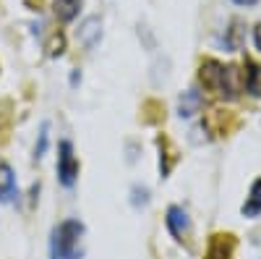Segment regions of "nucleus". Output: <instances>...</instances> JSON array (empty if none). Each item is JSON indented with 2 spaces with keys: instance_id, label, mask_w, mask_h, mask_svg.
<instances>
[{
  "instance_id": "obj_1",
  "label": "nucleus",
  "mask_w": 261,
  "mask_h": 259,
  "mask_svg": "<svg viewBox=\"0 0 261 259\" xmlns=\"http://www.w3.org/2000/svg\"><path fill=\"white\" fill-rule=\"evenodd\" d=\"M199 81L206 92L227 102L238 100V95H241V71L235 66H225L217 58H204L199 63Z\"/></svg>"
},
{
  "instance_id": "obj_2",
  "label": "nucleus",
  "mask_w": 261,
  "mask_h": 259,
  "mask_svg": "<svg viewBox=\"0 0 261 259\" xmlns=\"http://www.w3.org/2000/svg\"><path fill=\"white\" fill-rule=\"evenodd\" d=\"M81 241H84V223L76 220V218L63 220L53 230L50 259H79L81 256Z\"/></svg>"
},
{
  "instance_id": "obj_3",
  "label": "nucleus",
  "mask_w": 261,
  "mask_h": 259,
  "mask_svg": "<svg viewBox=\"0 0 261 259\" xmlns=\"http://www.w3.org/2000/svg\"><path fill=\"white\" fill-rule=\"evenodd\" d=\"M58 181L63 189H73L79 181V157L73 152V142L68 139L58 144Z\"/></svg>"
},
{
  "instance_id": "obj_4",
  "label": "nucleus",
  "mask_w": 261,
  "mask_h": 259,
  "mask_svg": "<svg viewBox=\"0 0 261 259\" xmlns=\"http://www.w3.org/2000/svg\"><path fill=\"white\" fill-rule=\"evenodd\" d=\"M165 225L170 230V236L175 239L178 244H186L191 246V218H188V212L180 207V204H170L167 207V215H165Z\"/></svg>"
},
{
  "instance_id": "obj_5",
  "label": "nucleus",
  "mask_w": 261,
  "mask_h": 259,
  "mask_svg": "<svg viewBox=\"0 0 261 259\" xmlns=\"http://www.w3.org/2000/svg\"><path fill=\"white\" fill-rule=\"evenodd\" d=\"M235 236L232 233H212L204 259H232L235 256Z\"/></svg>"
},
{
  "instance_id": "obj_6",
  "label": "nucleus",
  "mask_w": 261,
  "mask_h": 259,
  "mask_svg": "<svg viewBox=\"0 0 261 259\" xmlns=\"http://www.w3.org/2000/svg\"><path fill=\"white\" fill-rule=\"evenodd\" d=\"M241 86H243V92L251 95L253 100H261V63H256L253 58H246V63H243Z\"/></svg>"
},
{
  "instance_id": "obj_7",
  "label": "nucleus",
  "mask_w": 261,
  "mask_h": 259,
  "mask_svg": "<svg viewBox=\"0 0 261 259\" xmlns=\"http://www.w3.org/2000/svg\"><path fill=\"white\" fill-rule=\"evenodd\" d=\"M157 149H160V176L167 178L172 173V168H175V162H178V149L165 134L157 136Z\"/></svg>"
},
{
  "instance_id": "obj_8",
  "label": "nucleus",
  "mask_w": 261,
  "mask_h": 259,
  "mask_svg": "<svg viewBox=\"0 0 261 259\" xmlns=\"http://www.w3.org/2000/svg\"><path fill=\"white\" fill-rule=\"evenodd\" d=\"M201 107H204V95L199 89H186L178 100V115L188 121L196 113H201Z\"/></svg>"
},
{
  "instance_id": "obj_9",
  "label": "nucleus",
  "mask_w": 261,
  "mask_h": 259,
  "mask_svg": "<svg viewBox=\"0 0 261 259\" xmlns=\"http://www.w3.org/2000/svg\"><path fill=\"white\" fill-rule=\"evenodd\" d=\"M16 197V173L8 162H0V204H8Z\"/></svg>"
},
{
  "instance_id": "obj_10",
  "label": "nucleus",
  "mask_w": 261,
  "mask_h": 259,
  "mask_svg": "<svg viewBox=\"0 0 261 259\" xmlns=\"http://www.w3.org/2000/svg\"><path fill=\"white\" fill-rule=\"evenodd\" d=\"M241 212H243V218H248V220L261 218V178H256V181L251 183L248 197H246V202H243Z\"/></svg>"
},
{
  "instance_id": "obj_11",
  "label": "nucleus",
  "mask_w": 261,
  "mask_h": 259,
  "mask_svg": "<svg viewBox=\"0 0 261 259\" xmlns=\"http://www.w3.org/2000/svg\"><path fill=\"white\" fill-rule=\"evenodd\" d=\"M84 0H53V13L60 24H71V21L79 16Z\"/></svg>"
},
{
  "instance_id": "obj_12",
  "label": "nucleus",
  "mask_w": 261,
  "mask_h": 259,
  "mask_svg": "<svg viewBox=\"0 0 261 259\" xmlns=\"http://www.w3.org/2000/svg\"><path fill=\"white\" fill-rule=\"evenodd\" d=\"M99 37H102V21H99L97 16L86 18L84 24H81V29H79L81 45H84V48H94L97 42H99Z\"/></svg>"
},
{
  "instance_id": "obj_13",
  "label": "nucleus",
  "mask_w": 261,
  "mask_h": 259,
  "mask_svg": "<svg viewBox=\"0 0 261 259\" xmlns=\"http://www.w3.org/2000/svg\"><path fill=\"white\" fill-rule=\"evenodd\" d=\"M243 37H246L243 21H241V18H235L232 24H230V29H227V34H225V50H230V53L241 50V45H243Z\"/></svg>"
},
{
  "instance_id": "obj_14",
  "label": "nucleus",
  "mask_w": 261,
  "mask_h": 259,
  "mask_svg": "<svg viewBox=\"0 0 261 259\" xmlns=\"http://www.w3.org/2000/svg\"><path fill=\"white\" fill-rule=\"evenodd\" d=\"M47 144H50V126H47V123H42V128H39V142H37V147H34V157H37V160L45 157Z\"/></svg>"
},
{
  "instance_id": "obj_15",
  "label": "nucleus",
  "mask_w": 261,
  "mask_h": 259,
  "mask_svg": "<svg viewBox=\"0 0 261 259\" xmlns=\"http://www.w3.org/2000/svg\"><path fill=\"white\" fill-rule=\"evenodd\" d=\"M47 53L53 55V58H60L63 53H65V37L58 32V34H53V39H50V45H47Z\"/></svg>"
},
{
  "instance_id": "obj_16",
  "label": "nucleus",
  "mask_w": 261,
  "mask_h": 259,
  "mask_svg": "<svg viewBox=\"0 0 261 259\" xmlns=\"http://www.w3.org/2000/svg\"><path fill=\"white\" fill-rule=\"evenodd\" d=\"M253 45H256V50L261 53V24L253 27Z\"/></svg>"
},
{
  "instance_id": "obj_17",
  "label": "nucleus",
  "mask_w": 261,
  "mask_h": 259,
  "mask_svg": "<svg viewBox=\"0 0 261 259\" xmlns=\"http://www.w3.org/2000/svg\"><path fill=\"white\" fill-rule=\"evenodd\" d=\"M232 3H235V6H246V8H251V6L258 3V0H232Z\"/></svg>"
}]
</instances>
